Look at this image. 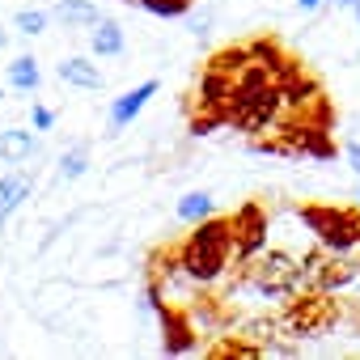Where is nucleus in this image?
<instances>
[{
  "mask_svg": "<svg viewBox=\"0 0 360 360\" xmlns=\"http://www.w3.org/2000/svg\"><path fill=\"white\" fill-rule=\"evenodd\" d=\"M305 284V271H301V259L292 250H280V246H263L255 259H233V267L225 271V288L229 297H242V292H255L263 301H280L288 292H297Z\"/></svg>",
  "mask_w": 360,
  "mask_h": 360,
  "instance_id": "obj_1",
  "label": "nucleus"
},
{
  "mask_svg": "<svg viewBox=\"0 0 360 360\" xmlns=\"http://www.w3.org/2000/svg\"><path fill=\"white\" fill-rule=\"evenodd\" d=\"M178 263L183 276L195 284H221L229 263H233V233H229V217H204L191 225V233L178 242Z\"/></svg>",
  "mask_w": 360,
  "mask_h": 360,
  "instance_id": "obj_2",
  "label": "nucleus"
},
{
  "mask_svg": "<svg viewBox=\"0 0 360 360\" xmlns=\"http://www.w3.org/2000/svg\"><path fill=\"white\" fill-rule=\"evenodd\" d=\"M284 115V98H280V81L267 64H246L242 77H238V98H233V110H229V127L233 131H246V136H259L267 131L276 119Z\"/></svg>",
  "mask_w": 360,
  "mask_h": 360,
  "instance_id": "obj_3",
  "label": "nucleus"
},
{
  "mask_svg": "<svg viewBox=\"0 0 360 360\" xmlns=\"http://www.w3.org/2000/svg\"><path fill=\"white\" fill-rule=\"evenodd\" d=\"M276 318L288 339H322L330 326L343 322V301H335V292H326V288L301 284L297 292L280 297Z\"/></svg>",
  "mask_w": 360,
  "mask_h": 360,
  "instance_id": "obj_4",
  "label": "nucleus"
},
{
  "mask_svg": "<svg viewBox=\"0 0 360 360\" xmlns=\"http://www.w3.org/2000/svg\"><path fill=\"white\" fill-rule=\"evenodd\" d=\"M301 225L330 250H360V204H301Z\"/></svg>",
  "mask_w": 360,
  "mask_h": 360,
  "instance_id": "obj_5",
  "label": "nucleus"
},
{
  "mask_svg": "<svg viewBox=\"0 0 360 360\" xmlns=\"http://www.w3.org/2000/svg\"><path fill=\"white\" fill-rule=\"evenodd\" d=\"M301 271H305V284L326 288V292H343L352 280H360V259H352V250H330V246L314 242L301 255Z\"/></svg>",
  "mask_w": 360,
  "mask_h": 360,
  "instance_id": "obj_6",
  "label": "nucleus"
},
{
  "mask_svg": "<svg viewBox=\"0 0 360 360\" xmlns=\"http://www.w3.org/2000/svg\"><path fill=\"white\" fill-rule=\"evenodd\" d=\"M229 233H233V259H255L267 246V208L259 200H246L229 212Z\"/></svg>",
  "mask_w": 360,
  "mask_h": 360,
  "instance_id": "obj_7",
  "label": "nucleus"
},
{
  "mask_svg": "<svg viewBox=\"0 0 360 360\" xmlns=\"http://www.w3.org/2000/svg\"><path fill=\"white\" fill-rule=\"evenodd\" d=\"M157 322H161V352L165 356H191L200 347V326H195L191 305H161Z\"/></svg>",
  "mask_w": 360,
  "mask_h": 360,
  "instance_id": "obj_8",
  "label": "nucleus"
},
{
  "mask_svg": "<svg viewBox=\"0 0 360 360\" xmlns=\"http://www.w3.org/2000/svg\"><path fill=\"white\" fill-rule=\"evenodd\" d=\"M191 314H195V322L208 326V330H229L233 318H238L233 297H229V292H217L212 284H200V297L191 301Z\"/></svg>",
  "mask_w": 360,
  "mask_h": 360,
  "instance_id": "obj_9",
  "label": "nucleus"
},
{
  "mask_svg": "<svg viewBox=\"0 0 360 360\" xmlns=\"http://www.w3.org/2000/svg\"><path fill=\"white\" fill-rule=\"evenodd\" d=\"M208 360H263L267 356V343L242 335V330H229V335H217V343L204 347Z\"/></svg>",
  "mask_w": 360,
  "mask_h": 360,
  "instance_id": "obj_10",
  "label": "nucleus"
},
{
  "mask_svg": "<svg viewBox=\"0 0 360 360\" xmlns=\"http://www.w3.org/2000/svg\"><path fill=\"white\" fill-rule=\"evenodd\" d=\"M195 98L208 102V106H221V110L229 115V110H233V98H238V77H225V72L204 68V72H200V85H195Z\"/></svg>",
  "mask_w": 360,
  "mask_h": 360,
  "instance_id": "obj_11",
  "label": "nucleus"
},
{
  "mask_svg": "<svg viewBox=\"0 0 360 360\" xmlns=\"http://www.w3.org/2000/svg\"><path fill=\"white\" fill-rule=\"evenodd\" d=\"M157 94V81H144V85H136V89H127V94H119L115 102H110V131H123L144 106H148V98Z\"/></svg>",
  "mask_w": 360,
  "mask_h": 360,
  "instance_id": "obj_12",
  "label": "nucleus"
},
{
  "mask_svg": "<svg viewBox=\"0 0 360 360\" xmlns=\"http://www.w3.org/2000/svg\"><path fill=\"white\" fill-rule=\"evenodd\" d=\"M314 94H322V81H318V77H314L305 64L280 81V98H284V110H297V106H305Z\"/></svg>",
  "mask_w": 360,
  "mask_h": 360,
  "instance_id": "obj_13",
  "label": "nucleus"
},
{
  "mask_svg": "<svg viewBox=\"0 0 360 360\" xmlns=\"http://www.w3.org/2000/svg\"><path fill=\"white\" fill-rule=\"evenodd\" d=\"M221 127H229V115L221 110V106H208V102H200L195 94L187 98V131L191 136H212V131H221Z\"/></svg>",
  "mask_w": 360,
  "mask_h": 360,
  "instance_id": "obj_14",
  "label": "nucleus"
},
{
  "mask_svg": "<svg viewBox=\"0 0 360 360\" xmlns=\"http://www.w3.org/2000/svg\"><path fill=\"white\" fill-rule=\"evenodd\" d=\"M30 191H34V183H30V174H22V169H9L5 178H0V221H9L30 200Z\"/></svg>",
  "mask_w": 360,
  "mask_h": 360,
  "instance_id": "obj_15",
  "label": "nucleus"
},
{
  "mask_svg": "<svg viewBox=\"0 0 360 360\" xmlns=\"http://www.w3.org/2000/svg\"><path fill=\"white\" fill-rule=\"evenodd\" d=\"M144 276L153 280H174V276H183V263H178V242H157L144 259Z\"/></svg>",
  "mask_w": 360,
  "mask_h": 360,
  "instance_id": "obj_16",
  "label": "nucleus"
},
{
  "mask_svg": "<svg viewBox=\"0 0 360 360\" xmlns=\"http://www.w3.org/2000/svg\"><path fill=\"white\" fill-rule=\"evenodd\" d=\"M60 81H64V85H77V89H102V85H106L102 68H98L94 60H85V56L64 60V64H60Z\"/></svg>",
  "mask_w": 360,
  "mask_h": 360,
  "instance_id": "obj_17",
  "label": "nucleus"
},
{
  "mask_svg": "<svg viewBox=\"0 0 360 360\" xmlns=\"http://www.w3.org/2000/svg\"><path fill=\"white\" fill-rule=\"evenodd\" d=\"M246 64H250V47H246V43H229V47L212 51L204 68H212V72H225V77H242V68H246Z\"/></svg>",
  "mask_w": 360,
  "mask_h": 360,
  "instance_id": "obj_18",
  "label": "nucleus"
},
{
  "mask_svg": "<svg viewBox=\"0 0 360 360\" xmlns=\"http://www.w3.org/2000/svg\"><path fill=\"white\" fill-rule=\"evenodd\" d=\"M30 153H34V136L30 131H22V127L0 131V161L5 165H22Z\"/></svg>",
  "mask_w": 360,
  "mask_h": 360,
  "instance_id": "obj_19",
  "label": "nucleus"
},
{
  "mask_svg": "<svg viewBox=\"0 0 360 360\" xmlns=\"http://www.w3.org/2000/svg\"><path fill=\"white\" fill-rule=\"evenodd\" d=\"M89 43H94V56H98V60H102V56H119V51H123V26L110 22V18H98Z\"/></svg>",
  "mask_w": 360,
  "mask_h": 360,
  "instance_id": "obj_20",
  "label": "nucleus"
},
{
  "mask_svg": "<svg viewBox=\"0 0 360 360\" xmlns=\"http://www.w3.org/2000/svg\"><path fill=\"white\" fill-rule=\"evenodd\" d=\"M39 81H43V72H39V60H34V56H18V60L9 64V85H13V89L34 94Z\"/></svg>",
  "mask_w": 360,
  "mask_h": 360,
  "instance_id": "obj_21",
  "label": "nucleus"
},
{
  "mask_svg": "<svg viewBox=\"0 0 360 360\" xmlns=\"http://www.w3.org/2000/svg\"><path fill=\"white\" fill-rule=\"evenodd\" d=\"M297 115H301L305 123H318V127H330V131H335V123H339V110H335V102H330L326 94H314L305 106H297Z\"/></svg>",
  "mask_w": 360,
  "mask_h": 360,
  "instance_id": "obj_22",
  "label": "nucleus"
},
{
  "mask_svg": "<svg viewBox=\"0 0 360 360\" xmlns=\"http://www.w3.org/2000/svg\"><path fill=\"white\" fill-rule=\"evenodd\" d=\"M246 47H250V60H255V64H267V68H276V64L288 56V47H284L276 34H255Z\"/></svg>",
  "mask_w": 360,
  "mask_h": 360,
  "instance_id": "obj_23",
  "label": "nucleus"
},
{
  "mask_svg": "<svg viewBox=\"0 0 360 360\" xmlns=\"http://www.w3.org/2000/svg\"><path fill=\"white\" fill-rule=\"evenodd\" d=\"M56 18L64 26H98V9L89 5V0H60L56 5Z\"/></svg>",
  "mask_w": 360,
  "mask_h": 360,
  "instance_id": "obj_24",
  "label": "nucleus"
},
{
  "mask_svg": "<svg viewBox=\"0 0 360 360\" xmlns=\"http://www.w3.org/2000/svg\"><path fill=\"white\" fill-rule=\"evenodd\" d=\"M242 335H250V339H259V343H267V347H271L284 330H280V318H276V314H255V318H246V322H242Z\"/></svg>",
  "mask_w": 360,
  "mask_h": 360,
  "instance_id": "obj_25",
  "label": "nucleus"
},
{
  "mask_svg": "<svg viewBox=\"0 0 360 360\" xmlns=\"http://www.w3.org/2000/svg\"><path fill=\"white\" fill-rule=\"evenodd\" d=\"M204 217H212V195H204V191H191V195H183V200H178V221L195 225V221H204Z\"/></svg>",
  "mask_w": 360,
  "mask_h": 360,
  "instance_id": "obj_26",
  "label": "nucleus"
},
{
  "mask_svg": "<svg viewBox=\"0 0 360 360\" xmlns=\"http://www.w3.org/2000/svg\"><path fill=\"white\" fill-rule=\"evenodd\" d=\"M195 0H140V9L153 18H187Z\"/></svg>",
  "mask_w": 360,
  "mask_h": 360,
  "instance_id": "obj_27",
  "label": "nucleus"
},
{
  "mask_svg": "<svg viewBox=\"0 0 360 360\" xmlns=\"http://www.w3.org/2000/svg\"><path fill=\"white\" fill-rule=\"evenodd\" d=\"M85 169H89V148H85V144H77V148H68V153L60 157V174H64V178H81Z\"/></svg>",
  "mask_w": 360,
  "mask_h": 360,
  "instance_id": "obj_28",
  "label": "nucleus"
},
{
  "mask_svg": "<svg viewBox=\"0 0 360 360\" xmlns=\"http://www.w3.org/2000/svg\"><path fill=\"white\" fill-rule=\"evenodd\" d=\"M13 26H18V34H43L47 13H43V9H22V13L13 18Z\"/></svg>",
  "mask_w": 360,
  "mask_h": 360,
  "instance_id": "obj_29",
  "label": "nucleus"
},
{
  "mask_svg": "<svg viewBox=\"0 0 360 360\" xmlns=\"http://www.w3.org/2000/svg\"><path fill=\"white\" fill-rule=\"evenodd\" d=\"M144 280H148V284H144V305L157 314V309L165 305V280H153V276H144Z\"/></svg>",
  "mask_w": 360,
  "mask_h": 360,
  "instance_id": "obj_30",
  "label": "nucleus"
},
{
  "mask_svg": "<svg viewBox=\"0 0 360 360\" xmlns=\"http://www.w3.org/2000/svg\"><path fill=\"white\" fill-rule=\"evenodd\" d=\"M56 123V110H47V106H34V131H47Z\"/></svg>",
  "mask_w": 360,
  "mask_h": 360,
  "instance_id": "obj_31",
  "label": "nucleus"
},
{
  "mask_svg": "<svg viewBox=\"0 0 360 360\" xmlns=\"http://www.w3.org/2000/svg\"><path fill=\"white\" fill-rule=\"evenodd\" d=\"M343 153H347V161H352V169H356V174H360V144H356V140H352V144H347V148H343Z\"/></svg>",
  "mask_w": 360,
  "mask_h": 360,
  "instance_id": "obj_32",
  "label": "nucleus"
},
{
  "mask_svg": "<svg viewBox=\"0 0 360 360\" xmlns=\"http://www.w3.org/2000/svg\"><path fill=\"white\" fill-rule=\"evenodd\" d=\"M297 5H301V9H318V5H322V0H297Z\"/></svg>",
  "mask_w": 360,
  "mask_h": 360,
  "instance_id": "obj_33",
  "label": "nucleus"
},
{
  "mask_svg": "<svg viewBox=\"0 0 360 360\" xmlns=\"http://www.w3.org/2000/svg\"><path fill=\"white\" fill-rule=\"evenodd\" d=\"M5 39H9V34H5V30H0V47H5Z\"/></svg>",
  "mask_w": 360,
  "mask_h": 360,
  "instance_id": "obj_34",
  "label": "nucleus"
},
{
  "mask_svg": "<svg viewBox=\"0 0 360 360\" xmlns=\"http://www.w3.org/2000/svg\"><path fill=\"white\" fill-rule=\"evenodd\" d=\"M356 200H360V191H356Z\"/></svg>",
  "mask_w": 360,
  "mask_h": 360,
  "instance_id": "obj_35",
  "label": "nucleus"
},
{
  "mask_svg": "<svg viewBox=\"0 0 360 360\" xmlns=\"http://www.w3.org/2000/svg\"><path fill=\"white\" fill-rule=\"evenodd\" d=\"M339 5H343V0H339Z\"/></svg>",
  "mask_w": 360,
  "mask_h": 360,
  "instance_id": "obj_36",
  "label": "nucleus"
},
{
  "mask_svg": "<svg viewBox=\"0 0 360 360\" xmlns=\"http://www.w3.org/2000/svg\"><path fill=\"white\" fill-rule=\"evenodd\" d=\"M356 18H360V13H356Z\"/></svg>",
  "mask_w": 360,
  "mask_h": 360,
  "instance_id": "obj_37",
  "label": "nucleus"
}]
</instances>
